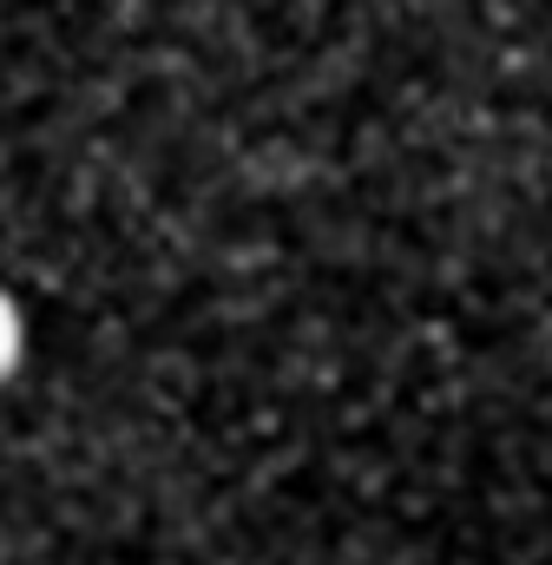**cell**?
Wrapping results in <instances>:
<instances>
[{
    "mask_svg": "<svg viewBox=\"0 0 552 565\" xmlns=\"http://www.w3.org/2000/svg\"><path fill=\"white\" fill-rule=\"evenodd\" d=\"M20 355H26V322H20V302L0 289V382L20 369Z\"/></svg>",
    "mask_w": 552,
    "mask_h": 565,
    "instance_id": "cell-1",
    "label": "cell"
}]
</instances>
